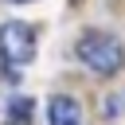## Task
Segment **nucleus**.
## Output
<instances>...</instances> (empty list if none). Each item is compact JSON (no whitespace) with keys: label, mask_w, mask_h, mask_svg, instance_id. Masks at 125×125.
I'll list each match as a JSON object with an SVG mask.
<instances>
[{"label":"nucleus","mask_w":125,"mask_h":125,"mask_svg":"<svg viewBox=\"0 0 125 125\" xmlns=\"http://www.w3.org/2000/svg\"><path fill=\"white\" fill-rule=\"evenodd\" d=\"M78 59L94 70V74H117L125 62V47L117 35L109 31H86L78 39Z\"/></svg>","instance_id":"obj_1"},{"label":"nucleus","mask_w":125,"mask_h":125,"mask_svg":"<svg viewBox=\"0 0 125 125\" xmlns=\"http://www.w3.org/2000/svg\"><path fill=\"white\" fill-rule=\"evenodd\" d=\"M0 55L12 66H27L35 59V27L31 23H4L0 27Z\"/></svg>","instance_id":"obj_2"},{"label":"nucleus","mask_w":125,"mask_h":125,"mask_svg":"<svg viewBox=\"0 0 125 125\" xmlns=\"http://www.w3.org/2000/svg\"><path fill=\"white\" fill-rule=\"evenodd\" d=\"M51 125H82V109H78V102L74 98H66V94H59V98H51Z\"/></svg>","instance_id":"obj_3"},{"label":"nucleus","mask_w":125,"mask_h":125,"mask_svg":"<svg viewBox=\"0 0 125 125\" xmlns=\"http://www.w3.org/2000/svg\"><path fill=\"white\" fill-rule=\"evenodd\" d=\"M4 125H31V102H27V98L12 102V109H8V121H4Z\"/></svg>","instance_id":"obj_4"},{"label":"nucleus","mask_w":125,"mask_h":125,"mask_svg":"<svg viewBox=\"0 0 125 125\" xmlns=\"http://www.w3.org/2000/svg\"><path fill=\"white\" fill-rule=\"evenodd\" d=\"M8 4H31V0H8Z\"/></svg>","instance_id":"obj_5"}]
</instances>
